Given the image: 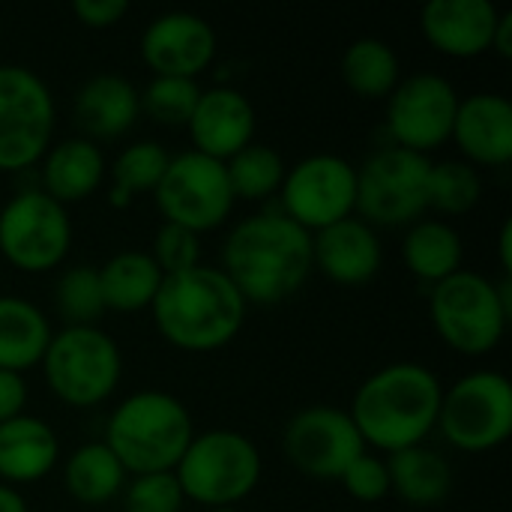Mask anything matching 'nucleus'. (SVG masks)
I'll use <instances>...</instances> for the list:
<instances>
[{
  "instance_id": "nucleus-1",
  "label": "nucleus",
  "mask_w": 512,
  "mask_h": 512,
  "mask_svg": "<svg viewBox=\"0 0 512 512\" xmlns=\"http://www.w3.org/2000/svg\"><path fill=\"white\" fill-rule=\"evenodd\" d=\"M219 270L231 279L246 306L285 303L315 270L312 234L285 213L246 216L228 231Z\"/></svg>"
},
{
  "instance_id": "nucleus-2",
  "label": "nucleus",
  "mask_w": 512,
  "mask_h": 512,
  "mask_svg": "<svg viewBox=\"0 0 512 512\" xmlns=\"http://www.w3.org/2000/svg\"><path fill=\"white\" fill-rule=\"evenodd\" d=\"M444 387L438 375L414 360H396L372 372L351 399V420L366 450L399 453L426 444L438 429Z\"/></svg>"
},
{
  "instance_id": "nucleus-3",
  "label": "nucleus",
  "mask_w": 512,
  "mask_h": 512,
  "mask_svg": "<svg viewBox=\"0 0 512 512\" xmlns=\"http://www.w3.org/2000/svg\"><path fill=\"white\" fill-rule=\"evenodd\" d=\"M150 312L159 336L171 348L210 354L240 336L249 306L219 267L198 264L186 273L165 276Z\"/></svg>"
},
{
  "instance_id": "nucleus-4",
  "label": "nucleus",
  "mask_w": 512,
  "mask_h": 512,
  "mask_svg": "<svg viewBox=\"0 0 512 512\" xmlns=\"http://www.w3.org/2000/svg\"><path fill=\"white\" fill-rule=\"evenodd\" d=\"M192 438V414L174 393L135 390L108 414L102 444L129 477H141L174 471Z\"/></svg>"
},
{
  "instance_id": "nucleus-5",
  "label": "nucleus",
  "mask_w": 512,
  "mask_h": 512,
  "mask_svg": "<svg viewBox=\"0 0 512 512\" xmlns=\"http://www.w3.org/2000/svg\"><path fill=\"white\" fill-rule=\"evenodd\" d=\"M429 318L444 345L465 357L492 354L512 318V276L501 282L459 270L429 288Z\"/></svg>"
},
{
  "instance_id": "nucleus-6",
  "label": "nucleus",
  "mask_w": 512,
  "mask_h": 512,
  "mask_svg": "<svg viewBox=\"0 0 512 512\" xmlns=\"http://www.w3.org/2000/svg\"><path fill=\"white\" fill-rule=\"evenodd\" d=\"M261 474V450L255 447V441H249V435L237 429L195 432L174 468L183 498L207 510L246 501L258 489Z\"/></svg>"
},
{
  "instance_id": "nucleus-7",
  "label": "nucleus",
  "mask_w": 512,
  "mask_h": 512,
  "mask_svg": "<svg viewBox=\"0 0 512 512\" xmlns=\"http://www.w3.org/2000/svg\"><path fill=\"white\" fill-rule=\"evenodd\" d=\"M39 366L48 390L69 408L102 405L123 378V354L99 327H63L51 336Z\"/></svg>"
},
{
  "instance_id": "nucleus-8",
  "label": "nucleus",
  "mask_w": 512,
  "mask_h": 512,
  "mask_svg": "<svg viewBox=\"0 0 512 512\" xmlns=\"http://www.w3.org/2000/svg\"><path fill=\"white\" fill-rule=\"evenodd\" d=\"M432 159L414 150L384 144L357 168V210L372 228H402L429 210Z\"/></svg>"
},
{
  "instance_id": "nucleus-9",
  "label": "nucleus",
  "mask_w": 512,
  "mask_h": 512,
  "mask_svg": "<svg viewBox=\"0 0 512 512\" xmlns=\"http://www.w3.org/2000/svg\"><path fill=\"white\" fill-rule=\"evenodd\" d=\"M438 429L462 453H489L512 432V384L504 372L474 369L441 396Z\"/></svg>"
},
{
  "instance_id": "nucleus-10",
  "label": "nucleus",
  "mask_w": 512,
  "mask_h": 512,
  "mask_svg": "<svg viewBox=\"0 0 512 512\" xmlns=\"http://www.w3.org/2000/svg\"><path fill=\"white\" fill-rule=\"evenodd\" d=\"M57 105L45 78L18 63H0V171L36 165L54 144Z\"/></svg>"
},
{
  "instance_id": "nucleus-11",
  "label": "nucleus",
  "mask_w": 512,
  "mask_h": 512,
  "mask_svg": "<svg viewBox=\"0 0 512 512\" xmlns=\"http://www.w3.org/2000/svg\"><path fill=\"white\" fill-rule=\"evenodd\" d=\"M72 246V219L42 189H21L0 207V255L21 273H51Z\"/></svg>"
},
{
  "instance_id": "nucleus-12",
  "label": "nucleus",
  "mask_w": 512,
  "mask_h": 512,
  "mask_svg": "<svg viewBox=\"0 0 512 512\" xmlns=\"http://www.w3.org/2000/svg\"><path fill=\"white\" fill-rule=\"evenodd\" d=\"M165 222L207 234L219 228L234 207V192L225 174V162L198 150H183L168 159V168L153 192Z\"/></svg>"
},
{
  "instance_id": "nucleus-13",
  "label": "nucleus",
  "mask_w": 512,
  "mask_h": 512,
  "mask_svg": "<svg viewBox=\"0 0 512 512\" xmlns=\"http://www.w3.org/2000/svg\"><path fill=\"white\" fill-rule=\"evenodd\" d=\"M282 210L309 234L324 231L357 210V165L336 153H312L285 171Z\"/></svg>"
},
{
  "instance_id": "nucleus-14",
  "label": "nucleus",
  "mask_w": 512,
  "mask_h": 512,
  "mask_svg": "<svg viewBox=\"0 0 512 512\" xmlns=\"http://www.w3.org/2000/svg\"><path fill=\"white\" fill-rule=\"evenodd\" d=\"M282 453L294 471L318 483H339L366 444L345 408L309 405L297 411L282 432Z\"/></svg>"
},
{
  "instance_id": "nucleus-15",
  "label": "nucleus",
  "mask_w": 512,
  "mask_h": 512,
  "mask_svg": "<svg viewBox=\"0 0 512 512\" xmlns=\"http://www.w3.org/2000/svg\"><path fill=\"white\" fill-rule=\"evenodd\" d=\"M459 99V90L441 72L423 69L402 78L387 96L390 144L429 156L444 141H450Z\"/></svg>"
},
{
  "instance_id": "nucleus-16",
  "label": "nucleus",
  "mask_w": 512,
  "mask_h": 512,
  "mask_svg": "<svg viewBox=\"0 0 512 512\" xmlns=\"http://www.w3.org/2000/svg\"><path fill=\"white\" fill-rule=\"evenodd\" d=\"M141 60L153 75H171V78H195L213 63L216 57V30L207 18L171 9L156 15L138 42Z\"/></svg>"
},
{
  "instance_id": "nucleus-17",
  "label": "nucleus",
  "mask_w": 512,
  "mask_h": 512,
  "mask_svg": "<svg viewBox=\"0 0 512 512\" xmlns=\"http://www.w3.org/2000/svg\"><path fill=\"white\" fill-rule=\"evenodd\" d=\"M255 105L249 96L237 87L216 84L201 90L195 111L186 123L192 150L228 162L234 153H240L246 144L255 141Z\"/></svg>"
},
{
  "instance_id": "nucleus-18",
  "label": "nucleus",
  "mask_w": 512,
  "mask_h": 512,
  "mask_svg": "<svg viewBox=\"0 0 512 512\" xmlns=\"http://www.w3.org/2000/svg\"><path fill=\"white\" fill-rule=\"evenodd\" d=\"M498 18L492 0H429L420 9V30L438 54L471 60L492 51Z\"/></svg>"
},
{
  "instance_id": "nucleus-19",
  "label": "nucleus",
  "mask_w": 512,
  "mask_h": 512,
  "mask_svg": "<svg viewBox=\"0 0 512 512\" xmlns=\"http://www.w3.org/2000/svg\"><path fill=\"white\" fill-rule=\"evenodd\" d=\"M456 147L474 168H504L512 162V102L504 93H471L459 99L453 120Z\"/></svg>"
},
{
  "instance_id": "nucleus-20",
  "label": "nucleus",
  "mask_w": 512,
  "mask_h": 512,
  "mask_svg": "<svg viewBox=\"0 0 512 512\" xmlns=\"http://www.w3.org/2000/svg\"><path fill=\"white\" fill-rule=\"evenodd\" d=\"M312 264L336 285L357 288L372 282L384 264V246L372 225L348 216L312 234Z\"/></svg>"
},
{
  "instance_id": "nucleus-21",
  "label": "nucleus",
  "mask_w": 512,
  "mask_h": 512,
  "mask_svg": "<svg viewBox=\"0 0 512 512\" xmlns=\"http://www.w3.org/2000/svg\"><path fill=\"white\" fill-rule=\"evenodd\" d=\"M141 114L138 87L120 72H96L72 96V120L87 141H111L126 135Z\"/></svg>"
},
{
  "instance_id": "nucleus-22",
  "label": "nucleus",
  "mask_w": 512,
  "mask_h": 512,
  "mask_svg": "<svg viewBox=\"0 0 512 512\" xmlns=\"http://www.w3.org/2000/svg\"><path fill=\"white\" fill-rule=\"evenodd\" d=\"M39 162H42V168H39L42 186L39 189L63 207L99 192V186L108 174L102 147L81 135L54 141Z\"/></svg>"
},
{
  "instance_id": "nucleus-23",
  "label": "nucleus",
  "mask_w": 512,
  "mask_h": 512,
  "mask_svg": "<svg viewBox=\"0 0 512 512\" xmlns=\"http://www.w3.org/2000/svg\"><path fill=\"white\" fill-rule=\"evenodd\" d=\"M60 459L57 432L33 417L21 414L9 423H0V483L18 489L45 480Z\"/></svg>"
},
{
  "instance_id": "nucleus-24",
  "label": "nucleus",
  "mask_w": 512,
  "mask_h": 512,
  "mask_svg": "<svg viewBox=\"0 0 512 512\" xmlns=\"http://www.w3.org/2000/svg\"><path fill=\"white\" fill-rule=\"evenodd\" d=\"M387 471H390V492L417 510L441 507L453 492L450 462L426 444L390 453Z\"/></svg>"
},
{
  "instance_id": "nucleus-25",
  "label": "nucleus",
  "mask_w": 512,
  "mask_h": 512,
  "mask_svg": "<svg viewBox=\"0 0 512 512\" xmlns=\"http://www.w3.org/2000/svg\"><path fill=\"white\" fill-rule=\"evenodd\" d=\"M51 336V321L36 303L0 294V369L24 375L39 366Z\"/></svg>"
},
{
  "instance_id": "nucleus-26",
  "label": "nucleus",
  "mask_w": 512,
  "mask_h": 512,
  "mask_svg": "<svg viewBox=\"0 0 512 512\" xmlns=\"http://www.w3.org/2000/svg\"><path fill=\"white\" fill-rule=\"evenodd\" d=\"M99 270V288H102V300H105V312H144L153 306L165 273L159 270V264L153 261L150 252L141 249H123L117 255H111Z\"/></svg>"
},
{
  "instance_id": "nucleus-27",
  "label": "nucleus",
  "mask_w": 512,
  "mask_h": 512,
  "mask_svg": "<svg viewBox=\"0 0 512 512\" xmlns=\"http://www.w3.org/2000/svg\"><path fill=\"white\" fill-rule=\"evenodd\" d=\"M402 261L429 288L462 270L465 240L444 219H417L402 240Z\"/></svg>"
},
{
  "instance_id": "nucleus-28",
  "label": "nucleus",
  "mask_w": 512,
  "mask_h": 512,
  "mask_svg": "<svg viewBox=\"0 0 512 512\" xmlns=\"http://www.w3.org/2000/svg\"><path fill=\"white\" fill-rule=\"evenodd\" d=\"M126 477L129 474L102 441L75 447L63 462V486L69 498L84 507H102L123 495Z\"/></svg>"
},
{
  "instance_id": "nucleus-29",
  "label": "nucleus",
  "mask_w": 512,
  "mask_h": 512,
  "mask_svg": "<svg viewBox=\"0 0 512 512\" xmlns=\"http://www.w3.org/2000/svg\"><path fill=\"white\" fill-rule=\"evenodd\" d=\"M342 81L360 99H387L402 81V63L390 42L378 36L354 39L339 63Z\"/></svg>"
},
{
  "instance_id": "nucleus-30",
  "label": "nucleus",
  "mask_w": 512,
  "mask_h": 512,
  "mask_svg": "<svg viewBox=\"0 0 512 512\" xmlns=\"http://www.w3.org/2000/svg\"><path fill=\"white\" fill-rule=\"evenodd\" d=\"M285 159L279 150H273L270 144H246L240 153H234L225 162V174L234 192V201H264L270 195H276L282 189L285 180Z\"/></svg>"
},
{
  "instance_id": "nucleus-31",
  "label": "nucleus",
  "mask_w": 512,
  "mask_h": 512,
  "mask_svg": "<svg viewBox=\"0 0 512 512\" xmlns=\"http://www.w3.org/2000/svg\"><path fill=\"white\" fill-rule=\"evenodd\" d=\"M483 198V177L465 159L432 162L429 171V210L441 216H465Z\"/></svg>"
},
{
  "instance_id": "nucleus-32",
  "label": "nucleus",
  "mask_w": 512,
  "mask_h": 512,
  "mask_svg": "<svg viewBox=\"0 0 512 512\" xmlns=\"http://www.w3.org/2000/svg\"><path fill=\"white\" fill-rule=\"evenodd\" d=\"M54 309L66 327H96L105 315L99 270L90 264L66 267L54 282Z\"/></svg>"
},
{
  "instance_id": "nucleus-33",
  "label": "nucleus",
  "mask_w": 512,
  "mask_h": 512,
  "mask_svg": "<svg viewBox=\"0 0 512 512\" xmlns=\"http://www.w3.org/2000/svg\"><path fill=\"white\" fill-rule=\"evenodd\" d=\"M171 153L159 144V141H135L126 144L117 159L108 165V186L129 195L135 201V195L144 192H156L165 168H168Z\"/></svg>"
},
{
  "instance_id": "nucleus-34",
  "label": "nucleus",
  "mask_w": 512,
  "mask_h": 512,
  "mask_svg": "<svg viewBox=\"0 0 512 512\" xmlns=\"http://www.w3.org/2000/svg\"><path fill=\"white\" fill-rule=\"evenodd\" d=\"M198 96H201V84L195 78H171V75H153L147 87L138 90L141 111L162 126H186Z\"/></svg>"
},
{
  "instance_id": "nucleus-35",
  "label": "nucleus",
  "mask_w": 512,
  "mask_h": 512,
  "mask_svg": "<svg viewBox=\"0 0 512 512\" xmlns=\"http://www.w3.org/2000/svg\"><path fill=\"white\" fill-rule=\"evenodd\" d=\"M183 504L186 498L174 471H162L126 480L120 512H183Z\"/></svg>"
},
{
  "instance_id": "nucleus-36",
  "label": "nucleus",
  "mask_w": 512,
  "mask_h": 512,
  "mask_svg": "<svg viewBox=\"0 0 512 512\" xmlns=\"http://www.w3.org/2000/svg\"><path fill=\"white\" fill-rule=\"evenodd\" d=\"M150 255L165 276L186 273V270L201 264V234L180 228V225H171V222H162L156 237H153Z\"/></svg>"
},
{
  "instance_id": "nucleus-37",
  "label": "nucleus",
  "mask_w": 512,
  "mask_h": 512,
  "mask_svg": "<svg viewBox=\"0 0 512 512\" xmlns=\"http://www.w3.org/2000/svg\"><path fill=\"white\" fill-rule=\"evenodd\" d=\"M342 489L360 501V504H378L390 495V471H387V459L375 456V453H363L360 459H354L348 465V471L339 477Z\"/></svg>"
},
{
  "instance_id": "nucleus-38",
  "label": "nucleus",
  "mask_w": 512,
  "mask_h": 512,
  "mask_svg": "<svg viewBox=\"0 0 512 512\" xmlns=\"http://www.w3.org/2000/svg\"><path fill=\"white\" fill-rule=\"evenodd\" d=\"M72 15L90 30L117 27L129 15L126 0H72Z\"/></svg>"
},
{
  "instance_id": "nucleus-39",
  "label": "nucleus",
  "mask_w": 512,
  "mask_h": 512,
  "mask_svg": "<svg viewBox=\"0 0 512 512\" xmlns=\"http://www.w3.org/2000/svg\"><path fill=\"white\" fill-rule=\"evenodd\" d=\"M27 381L18 372L0 369V423H9L24 414L27 408Z\"/></svg>"
},
{
  "instance_id": "nucleus-40",
  "label": "nucleus",
  "mask_w": 512,
  "mask_h": 512,
  "mask_svg": "<svg viewBox=\"0 0 512 512\" xmlns=\"http://www.w3.org/2000/svg\"><path fill=\"white\" fill-rule=\"evenodd\" d=\"M492 51L504 60L512 57V12L510 9H501V18H498V27H495V36H492Z\"/></svg>"
},
{
  "instance_id": "nucleus-41",
  "label": "nucleus",
  "mask_w": 512,
  "mask_h": 512,
  "mask_svg": "<svg viewBox=\"0 0 512 512\" xmlns=\"http://www.w3.org/2000/svg\"><path fill=\"white\" fill-rule=\"evenodd\" d=\"M498 261L504 276H512V222L504 219L501 231H498Z\"/></svg>"
},
{
  "instance_id": "nucleus-42",
  "label": "nucleus",
  "mask_w": 512,
  "mask_h": 512,
  "mask_svg": "<svg viewBox=\"0 0 512 512\" xmlns=\"http://www.w3.org/2000/svg\"><path fill=\"white\" fill-rule=\"evenodd\" d=\"M0 512H30V507H27V501H24V495L18 489L0 483Z\"/></svg>"
},
{
  "instance_id": "nucleus-43",
  "label": "nucleus",
  "mask_w": 512,
  "mask_h": 512,
  "mask_svg": "<svg viewBox=\"0 0 512 512\" xmlns=\"http://www.w3.org/2000/svg\"><path fill=\"white\" fill-rule=\"evenodd\" d=\"M210 512H237V507H216V510Z\"/></svg>"
},
{
  "instance_id": "nucleus-44",
  "label": "nucleus",
  "mask_w": 512,
  "mask_h": 512,
  "mask_svg": "<svg viewBox=\"0 0 512 512\" xmlns=\"http://www.w3.org/2000/svg\"><path fill=\"white\" fill-rule=\"evenodd\" d=\"M105 512H111V510H105ZM117 512H120V510H117Z\"/></svg>"
}]
</instances>
